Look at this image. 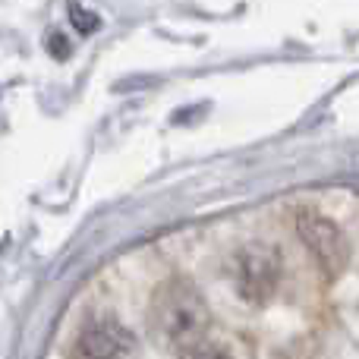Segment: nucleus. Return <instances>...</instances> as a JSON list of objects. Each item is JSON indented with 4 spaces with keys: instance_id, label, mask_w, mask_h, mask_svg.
I'll return each mask as SVG.
<instances>
[{
    "instance_id": "20e7f679",
    "label": "nucleus",
    "mask_w": 359,
    "mask_h": 359,
    "mask_svg": "<svg viewBox=\"0 0 359 359\" xmlns=\"http://www.w3.org/2000/svg\"><path fill=\"white\" fill-rule=\"evenodd\" d=\"M133 350H136L133 331L120 322L104 318V322H92L82 328L69 359H130Z\"/></svg>"
},
{
    "instance_id": "f257e3e1",
    "label": "nucleus",
    "mask_w": 359,
    "mask_h": 359,
    "mask_svg": "<svg viewBox=\"0 0 359 359\" xmlns=\"http://www.w3.org/2000/svg\"><path fill=\"white\" fill-rule=\"evenodd\" d=\"M149 325L161 347L186 353V350L202 344L205 331L211 325V312L196 284L183 278H170L151 297Z\"/></svg>"
},
{
    "instance_id": "f03ea898",
    "label": "nucleus",
    "mask_w": 359,
    "mask_h": 359,
    "mask_svg": "<svg viewBox=\"0 0 359 359\" xmlns=\"http://www.w3.org/2000/svg\"><path fill=\"white\" fill-rule=\"evenodd\" d=\"M230 280H233L240 299L252 306L268 303L280 280L278 249L265 246V243H246L243 249H236L233 262H230Z\"/></svg>"
},
{
    "instance_id": "7ed1b4c3",
    "label": "nucleus",
    "mask_w": 359,
    "mask_h": 359,
    "mask_svg": "<svg viewBox=\"0 0 359 359\" xmlns=\"http://www.w3.org/2000/svg\"><path fill=\"white\" fill-rule=\"evenodd\" d=\"M297 230H299V236H303V243L309 246V252L316 255V262L331 278L347 268L350 249H347V236L337 230V224H331L328 217H322V215H299Z\"/></svg>"
},
{
    "instance_id": "39448f33",
    "label": "nucleus",
    "mask_w": 359,
    "mask_h": 359,
    "mask_svg": "<svg viewBox=\"0 0 359 359\" xmlns=\"http://www.w3.org/2000/svg\"><path fill=\"white\" fill-rule=\"evenodd\" d=\"M180 359H230L227 353H224L221 347H215V344H198V347H192V350H186Z\"/></svg>"
}]
</instances>
